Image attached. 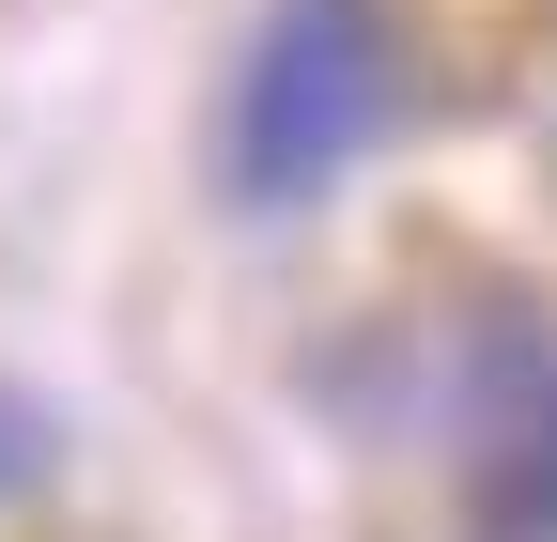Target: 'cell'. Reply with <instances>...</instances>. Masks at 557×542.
<instances>
[{"instance_id": "cell-1", "label": "cell", "mask_w": 557, "mask_h": 542, "mask_svg": "<svg viewBox=\"0 0 557 542\" xmlns=\"http://www.w3.org/2000/svg\"><path fill=\"white\" fill-rule=\"evenodd\" d=\"M372 140H387V32H372V0H278L248 32V78H233V186L248 201H310Z\"/></svg>"}, {"instance_id": "cell-2", "label": "cell", "mask_w": 557, "mask_h": 542, "mask_svg": "<svg viewBox=\"0 0 557 542\" xmlns=\"http://www.w3.org/2000/svg\"><path fill=\"white\" fill-rule=\"evenodd\" d=\"M32 434H47V419H32L16 387H0V481H32Z\"/></svg>"}]
</instances>
